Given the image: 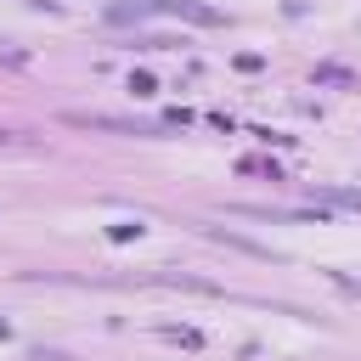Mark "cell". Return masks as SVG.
I'll list each match as a JSON object with an SVG mask.
<instances>
[{"label":"cell","instance_id":"1","mask_svg":"<svg viewBox=\"0 0 361 361\" xmlns=\"http://www.w3.org/2000/svg\"><path fill=\"white\" fill-rule=\"evenodd\" d=\"M68 124H85V130H118V135H158V130H169L164 118H113V113H68Z\"/></svg>","mask_w":361,"mask_h":361},{"label":"cell","instance_id":"2","mask_svg":"<svg viewBox=\"0 0 361 361\" xmlns=\"http://www.w3.org/2000/svg\"><path fill=\"white\" fill-rule=\"evenodd\" d=\"M322 197L327 203H344V209H361V192L355 186H322Z\"/></svg>","mask_w":361,"mask_h":361},{"label":"cell","instance_id":"3","mask_svg":"<svg viewBox=\"0 0 361 361\" xmlns=\"http://www.w3.org/2000/svg\"><path fill=\"white\" fill-rule=\"evenodd\" d=\"M164 338H180L186 350H197V344H203V333H192V327H164Z\"/></svg>","mask_w":361,"mask_h":361},{"label":"cell","instance_id":"4","mask_svg":"<svg viewBox=\"0 0 361 361\" xmlns=\"http://www.w3.org/2000/svg\"><path fill=\"white\" fill-rule=\"evenodd\" d=\"M130 90H135V96H152L158 85H152V73H130Z\"/></svg>","mask_w":361,"mask_h":361},{"label":"cell","instance_id":"5","mask_svg":"<svg viewBox=\"0 0 361 361\" xmlns=\"http://www.w3.org/2000/svg\"><path fill=\"white\" fill-rule=\"evenodd\" d=\"M28 361H68V355H62V350H34Z\"/></svg>","mask_w":361,"mask_h":361},{"label":"cell","instance_id":"6","mask_svg":"<svg viewBox=\"0 0 361 361\" xmlns=\"http://www.w3.org/2000/svg\"><path fill=\"white\" fill-rule=\"evenodd\" d=\"M6 333H11V327H6V322H0V338H6Z\"/></svg>","mask_w":361,"mask_h":361}]
</instances>
